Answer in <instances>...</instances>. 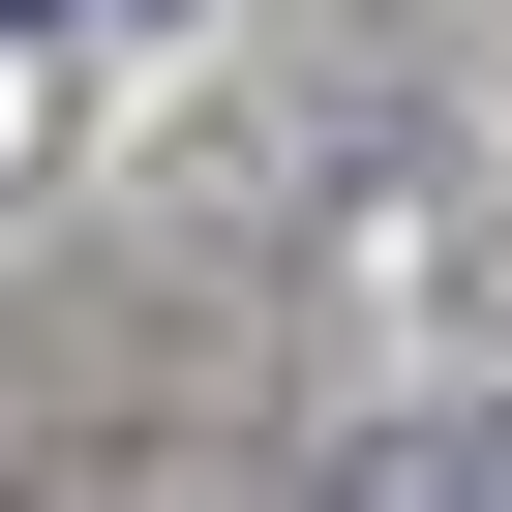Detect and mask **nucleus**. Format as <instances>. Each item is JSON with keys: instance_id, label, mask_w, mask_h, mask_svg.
<instances>
[{"instance_id": "obj_1", "label": "nucleus", "mask_w": 512, "mask_h": 512, "mask_svg": "<svg viewBox=\"0 0 512 512\" xmlns=\"http://www.w3.org/2000/svg\"><path fill=\"white\" fill-rule=\"evenodd\" d=\"M332 512H512V422H422V452H362Z\"/></svg>"}]
</instances>
